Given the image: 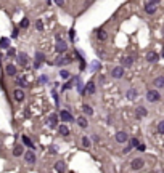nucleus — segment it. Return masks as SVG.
Wrapping results in <instances>:
<instances>
[{
	"instance_id": "6e6552de",
	"label": "nucleus",
	"mask_w": 164,
	"mask_h": 173,
	"mask_svg": "<svg viewBox=\"0 0 164 173\" xmlns=\"http://www.w3.org/2000/svg\"><path fill=\"white\" fill-rule=\"evenodd\" d=\"M127 140H129V136H127V133L126 132H118L116 133V141H118V143H126Z\"/></svg>"
},
{
	"instance_id": "1a4fd4ad",
	"label": "nucleus",
	"mask_w": 164,
	"mask_h": 173,
	"mask_svg": "<svg viewBox=\"0 0 164 173\" xmlns=\"http://www.w3.org/2000/svg\"><path fill=\"white\" fill-rule=\"evenodd\" d=\"M16 58H18V63H19L21 66H26L28 64V55H26V53H18L16 55Z\"/></svg>"
},
{
	"instance_id": "4be33fe9",
	"label": "nucleus",
	"mask_w": 164,
	"mask_h": 173,
	"mask_svg": "<svg viewBox=\"0 0 164 173\" xmlns=\"http://www.w3.org/2000/svg\"><path fill=\"white\" fill-rule=\"evenodd\" d=\"M137 95H138V93H137V90H135V88H130V90L127 92V98H129V100H135Z\"/></svg>"
},
{
	"instance_id": "9d476101",
	"label": "nucleus",
	"mask_w": 164,
	"mask_h": 173,
	"mask_svg": "<svg viewBox=\"0 0 164 173\" xmlns=\"http://www.w3.org/2000/svg\"><path fill=\"white\" fill-rule=\"evenodd\" d=\"M135 111H137L135 114H137V117H138V119H140V117H147V116H148L147 108H143V106H138V108H137Z\"/></svg>"
},
{
	"instance_id": "a878e982",
	"label": "nucleus",
	"mask_w": 164,
	"mask_h": 173,
	"mask_svg": "<svg viewBox=\"0 0 164 173\" xmlns=\"http://www.w3.org/2000/svg\"><path fill=\"white\" fill-rule=\"evenodd\" d=\"M13 154L16 157H19L21 154H23V146H15V149H13Z\"/></svg>"
},
{
	"instance_id": "e433bc0d",
	"label": "nucleus",
	"mask_w": 164,
	"mask_h": 173,
	"mask_svg": "<svg viewBox=\"0 0 164 173\" xmlns=\"http://www.w3.org/2000/svg\"><path fill=\"white\" fill-rule=\"evenodd\" d=\"M130 151H132V148H130V146H126V148L122 149V152H124V154H129Z\"/></svg>"
},
{
	"instance_id": "c85d7f7f",
	"label": "nucleus",
	"mask_w": 164,
	"mask_h": 173,
	"mask_svg": "<svg viewBox=\"0 0 164 173\" xmlns=\"http://www.w3.org/2000/svg\"><path fill=\"white\" fill-rule=\"evenodd\" d=\"M60 77H61V79H69V72H68L66 69H61V72H60Z\"/></svg>"
},
{
	"instance_id": "aec40b11",
	"label": "nucleus",
	"mask_w": 164,
	"mask_h": 173,
	"mask_svg": "<svg viewBox=\"0 0 164 173\" xmlns=\"http://www.w3.org/2000/svg\"><path fill=\"white\" fill-rule=\"evenodd\" d=\"M48 125L50 127H55L56 125V114H50L48 116Z\"/></svg>"
},
{
	"instance_id": "5701e85b",
	"label": "nucleus",
	"mask_w": 164,
	"mask_h": 173,
	"mask_svg": "<svg viewBox=\"0 0 164 173\" xmlns=\"http://www.w3.org/2000/svg\"><path fill=\"white\" fill-rule=\"evenodd\" d=\"M77 124H79V127L85 128L87 125H89V122H87V119H85V117H79V119H77Z\"/></svg>"
},
{
	"instance_id": "c756f323",
	"label": "nucleus",
	"mask_w": 164,
	"mask_h": 173,
	"mask_svg": "<svg viewBox=\"0 0 164 173\" xmlns=\"http://www.w3.org/2000/svg\"><path fill=\"white\" fill-rule=\"evenodd\" d=\"M19 26H21L23 29H26V27L29 26V19H28V18H23V21L19 23Z\"/></svg>"
},
{
	"instance_id": "b1692460",
	"label": "nucleus",
	"mask_w": 164,
	"mask_h": 173,
	"mask_svg": "<svg viewBox=\"0 0 164 173\" xmlns=\"http://www.w3.org/2000/svg\"><path fill=\"white\" fill-rule=\"evenodd\" d=\"M58 132L61 133V135H65V136H68V135H69V128H68L66 125H60V128H58Z\"/></svg>"
},
{
	"instance_id": "412c9836",
	"label": "nucleus",
	"mask_w": 164,
	"mask_h": 173,
	"mask_svg": "<svg viewBox=\"0 0 164 173\" xmlns=\"http://www.w3.org/2000/svg\"><path fill=\"white\" fill-rule=\"evenodd\" d=\"M147 61H150V63H156V61H158V55H156V53H148V55H147Z\"/></svg>"
},
{
	"instance_id": "4468645a",
	"label": "nucleus",
	"mask_w": 164,
	"mask_h": 173,
	"mask_svg": "<svg viewBox=\"0 0 164 173\" xmlns=\"http://www.w3.org/2000/svg\"><path fill=\"white\" fill-rule=\"evenodd\" d=\"M85 90H87V93H89V95H93L95 90H97V88H95V83H93V82H89V83L85 85Z\"/></svg>"
},
{
	"instance_id": "37998d69",
	"label": "nucleus",
	"mask_w": 164,
	"mask_h": 173,
	"mask_svg": "<svg viewBox=\"0 0 164 173\" xmlns=\"http://www.w3.org/2000/svg\"><path fill=\"white\" fill-rule=\"evenodd\" d=\"M56 5H58V7H63V5H65V2H61V0H58V2H56Z\"/></svg>"
},
{
	"instance_id": "0eeeda50",
	"label": "nucleus",
	"mask_w": 164,
	"mask_h": 173,
	"mask_svg": "<svg viewBox=\"0 0 164 173\" xmlns=\"http://www.w3.org/2000/svg\"><path fill=\"white\" fill-rule=\"evenodd\" d=\"M60 117H61L63 122H73L74 120V117L71 116V112H68V111H61V112H60Z\"/></svg>"
},
{
	"instance_id": "2f4dec72",
	"label": "nucleus",
	"mask_w": 164,
	"mask_h": 173,
	"mask_svg": "<svg viewBox=\"0 0 164 173\" xmlns=\"http://www.w3.org/2000/svg\"><path fill=\"white\" fill-rule=\"evenodd\" d=\"M158 132H159L161 135L164 133V122H159V124H158Z\"/></svg>"
},
{
	"instance_id": "f3484780",
	"label": "nucleus",
	"mask_w": 164,
	"mask_h": 173,
	"mask_svg": "<svg viewBox=\"0 0 164 173\" xmlns=\"http://www.w3.org/2000/svg\"><path fill=\"white\" fill-rule=\"evenodd\" d=\"M71 63V58H58V61H55V64L61 66V64H69Z\"/></svg>"
},
{
	"instance_id": "7c9ffc66",
	"label": "nucleus",
	"mask_w": 164,
	"mask_h": 173,
	"mask_svg": "<svg viewBox=\"0 0 164 173\" xmlns=\"http://www.w3.org/2000/svg\"><path fill=\"white\" fill-rule=\"evenodd\" d=\"M82 144L85 146V148H89V146H90V140H89L87 136H84L82 138Z\"/></svg>"
},
{
	"instance_id": "f8f14e48",
	"label": "nucleus",
	"mask_w": 164,
	"mask_h": 173,
	"mask_svg": "<svg viewBox=\"0 0 164 173\" xmlns=\"http://www.w3.org/2000/svg\"><path fill=\"white\" fill-rule=\"evenodd\" d=\"M55 170H56L58 173H63L66 170V164H65V162H61V160L56 162V164H55Z\"/></svg>"
},
{
	"instance_id": "6ab92c4d",
	"label": "nucleus",
	"mask_w": 164,
	"mask_h": 173,
	"mask_svg": "<svg viewBox=\"0 0 164 173\" xmlns=\"http://www.w3.org/2000/svg\"><path fill=\"white\" fill-rule=\"evenodd\" d=\"M132 64H134V58L127 56V58L122 59V66H126V67H129V66H132ZM122 66H121V67H122Z\"/></svg>"
},
{
	"instance_id": "79ce46f5",
	"label": "nucleus",
	"mask_w": 164,
	"mask_h": 173,
	"mask_svg": "<svg viewBox=\"0 0 164 173\" xmlns=\"http://www.w3.org/2000/svg\"><path fill=\"white\" fill-rule=\"evenodd\" d=\"M18 37V29H15V31H13V39H16Z\"/></svg>"
},
{
	"instance_id": "a19ab883",
	"label": "nucleus",
	"mask_w": 164,
	"mask_h": 173,
	"mask_svg": "<svg viewBox=\"0 0 164 173\" xmlns=\"http://www.w3.org/2000/svg\"><path fill=\"white\" fill-rule=\"evenodd\" d=\"M98 67H100L98 61H95V63H93V71H97V69H98Z\"/></svg>"
},
{
	"instance_id": "a211bd4d",
	"label": "nucleus",
	"mask_w": 164,
	"mask_h": 173,
	"mask_svg": "<svg viewBox=\"0 0 164 173\" xmlns=\"http://www.w3.org/2000/svg\"><path fill=\"white\" fill-rule=\"evenodd\" d=\"M5 71H7L8 75H15V74H16V67H15L13 64H8L7 67H5Z\"/></svg>"
},
{
	"instance_id": "c9c22d12",
	"label": "nucleus",
	"mask_w": 164,
	"mask_h": 173,
	"mask_svg": "<svg viewBox=\"0 0 164 173\" xmlns=\"http://www.w3.org/2000/svg\"><path fill=\"white\" fill-rule=\"evenodd\" d=\"M69 39H71V40L76 39V31H74V29H71V31H69Z\"/></svg>"
},
{
	"instance_id": "4c0bfd02",
	"label": "nucleus",
	"mask_w": 164,
	"mask_h": 173,
	"mask_svg": "<svg viewBox=\"0 0 164 173\" xmlns=\"http://www.w3.org/2000/svg\"><path fill=\"white\" fill-rule=\"evenodd\" d=\"M50 152H52V154H56V151H58V149H56V146H50Z\"/></svg>"
},
{
	"instance_id": "7ed1b4c3",
	"label": "nucleus",
	"mask_w": 164,
	"mask_h": 173,
	"mask_svg": "<svg viewBox=\"0 0 164 173\" xmlns=\"http://www.w3.org/2000/svg\"><path fill=\"white\" fill-rule=\"evenodd\" d=\"M24 160L28 162V164H34L36 162V154H34V151H31V149H28L24 152Z\"/></svg>"
},
{
	"instance_id": "cd10ccee",
	"label": "nucleus",
	"mask_w": 164,
	"mask_h": 173,
	"mask_svg": "<svg viewBox=\"0 0 164 173\" xmlns=\"http://www.w3.org/2000/svg\"><path fill=\"white\" fill-rule=\"evenodd\" d=\"M82 111H84V112H85L87 114V116H92V114H93V109H92L90 108V106H84V108H82Z\"/></svg>"
},
{
	"instance_id": "393cba45",
	"label": "nucleus",
	"mask_w": 164,
	"mask_h": 173,
	"mask_svg": "<svg viewBox=\"0 0 164 173\" xmlns=\"http://www.w3.org/2000/svg\"><path fill=\"white\" fill-rule=\"evenodd\" d=\"M23 143H24V144L28 146V148L31 149V151H32V149H34V144H32V141L29 140L28 136H23Z\"/></svg>"
},
{
	"instance_id": "72a5a7b5",
	"label": "nucleus",
	"mask_w": 164,
	"mask_h": 173,
	"mask_svg": "<svg viewBox=\"0 0 164 173\" xmlns=\"http://www.w3.org/2000/svg\"><path fill=\"white\" fill-rule=\"evenodd\" d=\"M18 83L23 85V87H26V83H28V82H26V79H23V77H18Z\"/></svg>"
},
{
	"instance_id": "f704fd0d",
	"label": "nucleus",
	"mask_w": 164,
	"mask_h": 173,
	"mask_svg": "<svg viewBox=\"0 0 164 173\" xmlns=\"http://www.w3.org/2000/svg\"><path fill=\"white\" fill-rule=\"evenodd\" d=\"M137 146H138V141H137L135 138H134V140H130V148H137Z\"/></svg>"
},
{
	"instance_id": "f03ea898",
	"label": "nucleus",
	"mask_w": 164,
	"mask_h": 173,
	"mask_svg": "<svg viewBox=\"0 0 164 173\" xmlns=\"http://www.w3.org/2000/svg\"><path fill=\"white\" fill-rule=\"evenodd\" d=\"M158 8V2H145V11L148 15H153Z\"/></svg>"
},
{
	"instance_id": "20e7f679",
	"label": "nucleus",
	"mask_w": 164,
	"mask_h": 173,
	"mask_svg": "<svg viewBox=\"0 0 164 173\" xmlns=\"http://www.w3.org/2000/svg\"><path fill=\"white\" fill-rule=\"evenodd\" d=\"M143 165H145V160H143V159H134V160H132V164H130V167H132V170H140Z\"/></svg>"
},
{
	"instance_id": "2eb2a0df",
	"label": "nucleus",
	"mask_w": 164,
	"mask_h": 173,
	"mask_svg": "<svg viewBox=\"0 0 164 173\" xmlns=\"http://www.w3.org/2000/svg\"><path fill=\"white\" fill-rule=\"evenodd\" d=\"M155 85H156V88H163V87H164V77H156V79H155Z\"/></svg>"
},
{
	"instance_id": "58836bf2",
	"label": "nucleus",
	"mask_w": 164,
	"mask_h": 173,
	"mask_svg": "<svg viewBox=\"0 0 164 173\" xmlns=\"http://www.w3.org/2000/svg\"><path fill=\"white\" fill-rule=\"evenodd\" d=\"M15 53H16V51H15V48H11V47H10V48H8V56H13Z\"/></svg>"
},
{
	"instance_id": "ddd939ff",
	"label": "nucleus",
	"mask_w": 164,
	"mask_h": 173,
	"mask_svg": "<svg viewBox=\"0 0 164 173\" xmlns=\"http://www.w3.org/2000/svg\"><path fill=\"white\" fill-rule=\"evenodd\" d=\"M0 48H10V39H7V37H2L0 39Z\"/></svg>"
},
{
	"instance_id": "bb28decb",
	"label": "nucleus",
	"mask_w": 164,
	"mask_h": 173,
	"mask_svg": "<svg viewBox=\"0 0 164 173\" xmlns=\"http://www.w3.org/2000/svg\"><path fill=\"white\" fill-rule=\"evenodd\" d=\"M36 58H37V63H39V64H42V61L45 59V55H44V53H40V51H37L36 53Z\"/></svg>"
},
{
	"instance_id": "dca6fc26",
	"label": "nucleus",
	"mask_w": 164,
	"mask_h": 173,
	"mask_svg": "<svg viewBox=\"0 0 164 173\" xmlns=\"http://www.w3.org/2000/svg\"><path fill=\"white\" fill-rule=\"evenodd\" d=\"M97 37H98V40H106V39H108V34H106V31L100 29L98 32H97Z\"/></svg>"
},
{
	"instance_id": "423d86ee",
	"label": "nucleus",
	"mask_w": 164,
	"mask_h": 173,
	"mask_svg": "<svg viewBox=\"0 0 164 173\" xmlns=\"http://www.w3.org/2000/svg\"><path fill=\"white\" fill-rule=\"evenodd\" d=\"M111 75L114 77V79H121V77L124 75V67H121V66L114 67L113 71H111Z\"/></svg>"
},
{
	"instance_id": "473e14b6",
	"label": "nucleus",
	"mask_w": 164,
	"mask_h": 173,
	"mask_svg": "<svg viewBox=\"0 0 164 173\" xmlns=\"http://www.w3.org/2000/svg\"><path fill=\"white\" fill-rule=\"evenodd\" d=\"M36 27H37V31H44V24H42V21H36Z\"/></svg>"
},
{
	"instance_id": "9b49d317",
	"label": "nucleus",
	"mask_w": 164,
	"mask_h": 173,
	"mask_svg": "<svg viewBox=\"0 0 164 173\" xmlns=\"http://www.w3.org/2000/svg\"><path fill=\"white\" fill-rule=\"evenodd\" d=\"M13 96H15V100L16 101H23L24 100V93H23V90H15V92H13Z\"/></svg>"
},
{
	"instance_id": "f257e3e1",
	"label": "nucleus",
	"mask_w": 164,
	"mask_h": 173,
	"mask_svg": "<svg viewBox=\"0 0 164 173\" xmlns=\"http://www.w3.org/2000/svg\"><path fill=\"white\" fill-rule=\"evenodd\" d=\"M147 100L150 101V103H156V101L161 100V95L158 90H150V92L147 93Z\"/></svg>"
},
{
	"instance_id": "39448f33",
	"label": "nucleus",
	"mask_w": 164,
	"mask_h": 173,
	"mask_svg": "<svg viewBox=\"0 0 164 173\" xmlns=\"http://www.w3.org/2000/svg\"><path fill=\"white\" fill-rule=\"evenodd\" d=\"M66 48H68V45H66V42L65 40H56V45H55V50H56L58 53H63V51H66Z\"/></svg>"
},
{
	"instance_id": "ea45409f",
	"label": "nucleus",
	"mask_w": 164,
	"mask_h": 173,
	"mask_svg": "<svg viewBox=\"0 0 164 173\" xmlns=\"http://www.w3.org/2000/svg\"><path fill=\"white\" fill-rule=\"evenodd\" d=\"M137 149H138L140 152H143V151H145V144H138V146H137Z\"/></svg>"
}]
</instances>
